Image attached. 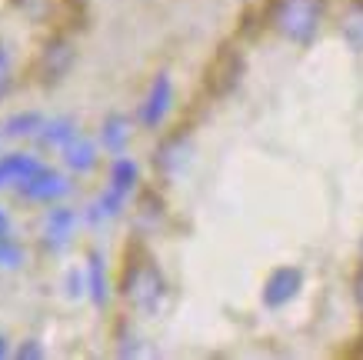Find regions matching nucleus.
I'll list each match as a JSON object with an SVG mask.
<instances>
[{"label":"nucleus","mask_w":363,"mask_h":360,"mask_svg":"<svg viewBox=\"0 0 363 360\" xmlns=\"http://www.w3.org/2000/svg\"><path fill=\"white\" fill-rule=\"evenodd\" d=\"M21 261V251H17V247H13V244H7V240L0 237V263H17Z\"/></svg>","instance_id":"ddd939ff"},{"label":"nucleus","mask_w":363,"mask_h":360,"mask_svg":"<svg viewBox=\"0 0 363 360\" xmlns=\"http://www.w3.org/2000/svg\"><path fill=\"white\" fill-rule=\"evenodd\" d=\"M353 300H357V310L363 314V271L357 273V280H353Z\"/></svg>","instance_id":"4468645a"},{"label":"nucleus","mask_w":363,"mask_h":360,"mask_svg":"<svg viewBox=\"0 0 363 360\" xmlns=\"http://www.w3.org/2000/svg\"><path fill=\"white\" fill-rule=\"evenodd\" d=\"M167 110H170V77L160 74L154 80L150 94H147V104L140 107V120L147 127H160V120L167 117Z\"/></svg>","instance_id":"39448f33"},{"label":"nucleus","mask_w":363,"mask_h":360,"mask_svg":"<svg viewBox=\"0 0 363 360\" xmlns=\"http://www.w3.org/2000/svg\"><path fill=\"white\" fill-rule=\"evenodd\" d=\"M111 180H113V190L123 197L133 184H137V180H140V170H137V164H133V160L117 157V160H113V167H111Z\"/></svg>","instance_id":"6e6552de"},{"label":"nucleus","mask_w":363,"mask_h":360,"mask_svg":"<svg viewBox=\"0 0 363 360\" xmlns=\"http://www.w3.org/2000/svg\"><path fill=\"white\" fill-rule=\"evenodd\" d=\"M267 17L280 37L294 44H310L323 21V0H274Z\"/></svg>","instance_id":"f257e3e1"},{"label":"nucleus","mask_w":363,"mask_h":360,"mask_svg":"<svg viewBox=\"0 0 363 360\" xmlns=\"http://www.w3.org/2000/svg\"><path fill=\"white\" fill-rule=\"evenodd\" d=\"M40 160L37 157H27V153H11L0 160V187H17L21 190L27 180H30L37 170H40Z\"/></svg>","instance_id":"7ed1b4c3"},{"label":"nucleus","mask_w":363,"mask_h":360,"mask_svg":"<svg viewBox=\"0 0 363 360\" xmlns=\"http://www.w3.org/2000/svg\"><path fill=\"white\" fill-rule=\"evenodd\" d=\"M343 37H347V44L353 50H363V11H353L343 23Z\"/></svg>","instance_id":"9d476101"},{"label":"nucleus","mask_w":363,"mask_h":360,"mask_svg":"<svg viewBox=\"0 0 363 360\" xmlns=\"http://www.w3.org/2000/svg\"><path fill=\"white\" fill-rule=\"evenodd\" d=\"M4 354H7V340H0V357H4Z\"/></svg>","instance_id":"2eb2a0df"},{"label":"nucleus","mask_w":363,"mask_h":360,"mask_svg":"<svg viewBox=\"0 0 363 360\" xmlns=\"http://www.w3.org/2000/svg\"><path fill=\"white\" fill-rule=\"evenodd\" d=\"M90 290H94V300L104 304L107 300V280H104V261H100V253H90Z\"/></svg>","instance_id":"1a4fd4ad"},{"label":"nucleus","mask_w":363,"mask_h":360,"mask_svg":"<svg viewBox=\"0 0 363 360\" xmlns=\"http://www.w3.org/2000/svg\"><path fill=\"white\" fill-rule=\"evenodd\" d=\"M64 157L74 170H90V167H94V143L80 141V137H70V141L64 143Z\"/></svg>","instance_id":"0eeeda50"},{"label":"nucleus","mask_w":363,"mask_h":360,"mask_svg":"<svg viewBox=\"0 0 363 360\" xmlns=\"http://www.w3.org/2000/svg\"><path fill=\"white\" fill-rule=\"evenodd\" d=\"M13 84V74H11V57H7V50L0 47V100L7 97V90H11Z\"/></svg>","instance_id":"9b49d317"},{"label":"nucleus","mask_w":363,"mask_h":360,"mask_svg":"<svg viewBox=\"0 0 363 360\" xmlns=\"http://www.w3.org/2000/svg\"><path fill=\"white\" fill-rule=\"evenodd\" d=\"M123 141H127V133H123V120H111V124H107V143H111V151L121 153Z\"/></svg>","instance_id":"f8f14e48"},{"label":"nucleus","mask_w":363,"mask_h":360,"mask_svg":"<svg viewBox=\"0 0 363 360\" xmlns=\"http://www.w3.org/2000/svg\"><path fill=\"white\" fill-rule=\"evenodd\" d=\"M121 294L127 304L143 310V314H154L160 307V300L167 294V284L160 277V271H157V263L147 253H140L137 261L127 263V271L121 277Z\"/></svg>","instance_id":"f03ea898"},{"label":"nucleus","mask_w":363,"mask_h":360,"mask_svg":"<svg viewBox=\"0 0 363 360\" xmlns=\"http://www.w3.org/2000/svg\"><path fill=\"white\" fill-rule=\"evenodd\" d=\"M300 284H303V273L294 271V267H280V271H274V277L267 280V307H280L286 304L290 297L300 290Z\"/></svg>","instance_id":"20e7f679"},{"label":"nucleus","mask_w":363,"mask_h":360,"mask_svg":"<svg viewBox=\"0 0 363 360\" xmlns=\"http://www.w3.org/2000/svg\"><path fill=\"white\" fill-rule=\"evenodd\" d=\"M64 190H67V180L60 174H54V170H47V167H40V170L21 187V194L27 197V200H57Z\"/></svg>","instance_id":"423d86ee"}]
</instances>
